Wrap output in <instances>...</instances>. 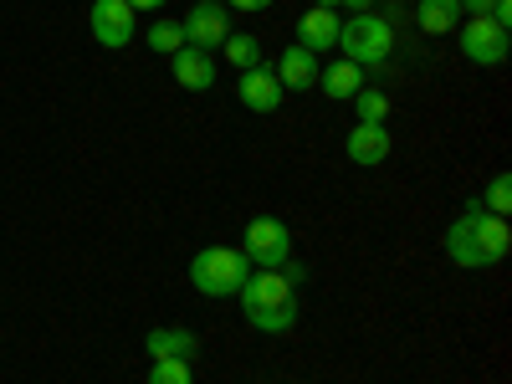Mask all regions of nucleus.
Here are the masks:
<instances>
[{"label":"nucleus","mask_w":512,"mask_h":384,"mask_svg":"<svg viewBox=\"0 0 512 384\" xmlns=\"http://www.w3.org/2000/svg\"><path fill=\"white\" fill-rule=\"evenodd\" d=\"M507 251H512V231H507L502 216L482 210V200L466 205V210H461V221H451V231H446V256H451L456 267H466V272L502 262Z\"/></svg>","instance_id":"f257e3e1"},{"label":"nucleus","mask_w":512,"mask_h":384,"mask_svg":"<svg viewBox=\"0 0 512 384\" xmlns=\"http://www.w3.org/2000/svg\"><path fill=\"white\" fill-rule=\"evenodd\" d=\"M338 47H344V62H354V67H379L395 52V31L384 16L359 11L349 21H338Z\"/></svg>","instance_id":"f03ea898"},{"label":"nucleus","mask_w":512,"mask_h":384,"mask_svg":"<svg viewBox=\"0 0 512 384\" xmlns=\"http://www.w3.org/2000/svg\"><path fill=\"white\" fill-rule=\"evenodd\" d=\"M246 277H251V262L236 246H205V251H195V262H190V282L205 297H231V292H241Z\"/></svg>","instance_id":"7ed1b4c3"},{"label":"nucleus","mask_w":512,"mask_h":384,"mask_svg":"<svg viewBox=\"0 0 512 384\" xmlns=\"http://www.w3.org/2000/svg\"><path fill=\"white\" fill-rule=\"evenodd\" d=\"M241 256H246L251 267H267V272H277V267H287V262H292V231H287L277 216H256V221L246 226Z\"/></svg>","instance_id":"20e7f679"},{"label":"nucleus","mask_w":512,"mask_h":384,"mask_svg":"<svg viewBox=\"0 0 512 384\" xmlns=\"http://www.w3.org/2000/svg\"><path fill=\"white\" fill-rule=\"evenodd\" d=\"M456 41H461V57L477 67L507 62V26H497L492 16H472L466 26H456Z\"/></svg>","instance_id":"39448f33"},{"label":"nucleus","mask_w":512,"mask_h":384,"mask_svg":"<svg viewBox=\"0 0 512 384\" xmlns=\"http://www.w3.org/2000/svg\"><path fill=\"white\" fill-rule=\"evenodd\" d=\"M180 31H185V47L216 52L221 41L231 36V11H226V0H195L190 16L180 21Z\"/></svg>","instance_id":"423d86ee"},{"label":"nucleus","mask_w":512,"mask_h":384,"mask_svg":"<svg viewBox=\"0 0 512 384\" xmlns=\"http://www.w3.org/2000/svg\"><path fill=\"white\" fill-rule=\"evenodd\" d=\"M241 313H251V308H282V303H297V282L277 267V272H267V267H256L246 282H241Z\"/></svg>","instance_id":"0eeeda50"},{"label":"nucleus","mask_w":512,"mask_h":384,"mask_svg":"<svg viewBox=\"0 0 512 384\" xmlns=\"http://www.w3.org/2000/svg\"><path fill=\"white\" fill-rule=\"evenodd\" d=\"M139 31V11L128 6V0H93V36H98V47H128Z\"/></svg>","instance_id":"6e6552de"},{"label":"nucleus","mask_w":512,"mask_h":384,"mask_svg":"<svg viewBox=\"0 0 512 384\" xmlns=\"http://www.w3.org/2000/svg\"><path fill=\"white\" fill-rule=\"evenodd\" d=\"M236 93H241V103H246L251 113H277V103H282V82H277V72H272L267 62H256V67L241 72Z\"/></svg>","instance_id":"1a4fd4ad"},{"label":"nucleus","mask_w":512,"mask_h":384,"mask_svg":"<svg viewBox=\"0 0 512 384\" xmlns=\"http://www.w3.org/2000/svg\"><path fill=\"white\" fill-rule=\"evenodd\" d=\"M344 149H349L354 164L369 169V164H384V159H390L395 139H390V128H384V123H354L349 139H344Z\"/></svg>","instance_id":"9d476101"},{"label":"nucleus","mask_w":512,"mask_h":384,"mask_svg":"<svg viewBox=\"0 0 512 384\" xmlns=\"http://www.w3.org/2000/svg\"><path fill=\"white\" fill-rule=\"evenodd\" d=\"M277 82H282V93H308L313 88V82H318V57L313 52H303V47H287L282 57H277Z\"/></svg>","instance_id":"9b49d317"},{"label":"nucleus","mask_w":512,"mask_h":384,"mask_svg":"<svg viewBox=\"0 0 512 384\" xmlns=\"http://www.w3.org/2000/svg\"><path fill=\"white\" fill-rule=\"evenodd\" d=\"M297 47L303 52H328V47H338V16L333 11H323V6H313L303 21H297Z\"/></svg>","instance_id":"f8f14e48"},{"label":"nucleus","mask_w":512,"mask_h":384,"mask_svg":"<svg viewBox=\"0 0 512 384\" xmlns=\"http://www.w3.org/2000/svg\"><path fill=\"white\" fill-rule=\"evenodd\" d=\"M175 82H180V88H190V93H205L210 82H216V62H210V52L180 47L175 52Z\"/></svg>","instance_id":"ddd939ff"},{"label":"nucleus","mask_w":512,"mask_h":384,"mask_svg":"<svg viewBox=\"0 0 512 384\" xmlns=\"http://www.w3.org/2000/svg\"><path fill=\"white\" fill-rule=\"evenodd\" d=\"M144 349H149V359H195V333H185V328H154L149 338H144Z\"/></svg>","instance_id":"4468645a"},{"label":"nucleus","mask_w":512,"mask_h":384,"mask_svg":"<svg viewBox=\"0 0 512 384\" xmlns=\"http://www.w3.org/2000/svg\"><path fill=\"white\" fill-rule=\"evenodd\" d=\"M456 21H461L456 0H420V6H415V26L425 36H446V31H456Z\"/></svg>","instance_id":"2eb2a0df"},{"label":"nucleus","mask_w":512,"mask_h":384,"mask_svg":"<svg viewBox=\"0 0 512 384\" xmlns=\"http://www.w3.org/2000/svg\"><path fill=\"white\" fill-rule=\"evenodd\" d=\"M318 82H323V93H328V98L344 103V98H354V93L364 88V72H359L354 62H333V67L318 72Z\"/></svg>","instance_id":"dca6fc26"},{"label":"nucleus","mask_w":512,"mask_h":384,"mask_svg":"<svg viewBox=\"0 0 512 384\" xmlns=\"http://www.w3.org/2000/svg\"><path fill=\"white\" fill-rule=\"evenodd\" d=\"M221 52H226V62H231V67H241V72H246V67L262 62V41H256L251 31H231V36L221 41Z\"/></svg>","instance_id":"f3484780"},{"label":"nucleus","mask_w":512,"mask_h":384,"mask_svg":"<svg viewBox=\"0 0 512 384\" xmlns=\"http://www.w3.org/2000/svg\"><path fill=\"white\" fill-rule=\"evenodd\" d=\"M246 323H251L256 333H287V328L297 323V303H282V308H251Z\"/></svg>","instance_id":"a211bd4d"},{"label":"nucleus","mask_w":512,"mask_h":384,"mask_svg":"<svg viewBox=\"0 0 512 384\" xmlns=\"http://www.w3.org/2000/svg\"><path fill=\"white\" fill-rule=\"evenodd\" d=\"M144 41H149V52H169V57H175L185 47V31H180V21H154L144 31Z\"/></svg>","instance_id":"6ab92c4d"},{"label":"nucleus","mask_w":512,"mask_h":384,"mask_svg":"<svg viewBox=\"0 0 512 384\" xmlns=\"http://www.w3.org/2000/svg\"><path fill=\"white\" fill-rule=\"evenodd\" d=\"M149 384H195L190 359H154L149 364Z\"/></svg>","instance_id":"aec40b11"},{"label":"nucleus","mask_w":512,"mask_h":384,"mask_svg":"<svg viewBox=\"0 0 512 384\" xmlns=\"http://www.w3.org/2000/svg\"><path fill=\"white\" fill-rule=\"evenodd\" d=\"M354 103H359V123H384L390 118V98H384L379 88H359Z\"/></svg>","instance_id":"412c9836"},{"label":"nucleus","mask_w":512,"mask_h":384,"mask_svg":"<svg viewBox=\"0 0 512 384\" xmlns=\"http://www.w3.org/2000/svg\"><path fill=\"white\" fill-rule=\"evenodd\" d=\"M482 210H492V216H507L512 210V175H497L482 195Z\"/></svg>","instance_id":"4be33fe9"},{"label":"nucleus","mask_w":512,"mask_h":384,"mask_svg":"<svg viewBox=\"0 0 512 384\" xmlns=\"http://www.w3.org/2000/svg\"><path fill=\"white\" fill-rule=\"evenodd\" d=\"M456 6H461L466 16H487V11H492V0H456Z\"/></svg>","instance_id":"5701e85b"},{"label":"nucleus","mask_w":512,"mask_h":384,"mask_svg":"<svg viewBox=\"0 0 512 384\" xmlns=\"http://www.w3.org/2000/svg\"><path fill=\"white\" fill-rule=\"evenodd\" d=\"M226 6H236V11H267L272 0H226Z\"/></svg>","instance_id":"b1692460"},{"label":"nucleus","mask_w":512,"mask_h":384,"mask_svg":"<svg viewBox=\"0 0 512 384\" xmlns=\"http://www.w3.org/2000/svg\"><path fill=\"white\" fill-rule=\"evenodd\" d=\"M128 6H134V11H159L164 0H128Z\"/></svg>","instance_id":"393cba45"},{"label":"nucleus","mask_w":512,"mask_h":384,"mask_svg":"<svg viewBox=\"0 0 512 384\" xmlns=\"http://www.w3.org/2000/svg\"><path fill=\"white\" fill-rule=\"evenodd\" d=\"M338 6H354V16H359V11H369V6H374V0H338Z\"/></svg>","instance_id":"a878e982"},{"label":"nucleus","mask_w":512,"mask_h":384,"mask_svg":"<svg viewBox=\"0 0 512 384\" xmlns=\"http://www.w3.org/2000/svg\"><path fill=\"white\" fill-rule=\"evenodd\" d=\"M318 6H323V11H333V6H338V0H318Z\"/></svg>","instance_id":"bb28decb"}]
</instances>
